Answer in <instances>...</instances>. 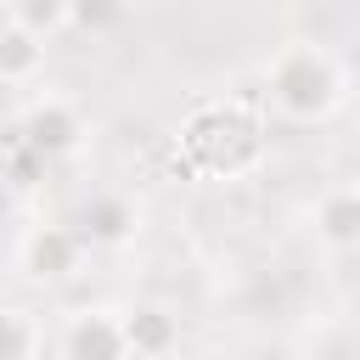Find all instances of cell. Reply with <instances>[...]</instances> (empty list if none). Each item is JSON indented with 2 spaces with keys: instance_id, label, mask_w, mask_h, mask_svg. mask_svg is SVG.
<instances>
[{
  "instance_id": "obj_13",
  "label": "cell",
  "mask_w": 360,
  "mask_h": 360,
  "mask_svg": "<svg viewBox=\"0 0 360 360\" xmlns=\"http://www.w3.org/2000/svg\"><path fill=\"white\" fill-rule=\"evenodd\" d=\"M214 360H242V354H214Z\"/></svg>"
},
{
  "instance_id": "obj_4",
  "label": "cell",
  "mask_w": 360,
  "mask_h": 360,
  "mask_svg": "<svg viewBox=\"0 0 360 360\" xmlns=\"http://www.w3.org/2000/svg\"><path fill=\"white\" fill-rule=\"evenodd\" d=\"M17 264H22L28 281H39V287H62V281L79 276V264H84V242H79L73 225H34V231L17 242Z\"/></svg>"
},
{
  "instance_id": "obj_10",
  "label": "cell",
  "mask_w": 360,
  "mask_h": 360,
  "mask_svg": "<svg viewBox=\"0 0 360 360\" xmlns=\"http://www.w3.org/2000/svg\"><path fill=\"white\" fill-rule=\"evenodd\" d=\"M39 354V326L28 309L0 304V360H34Z\"/></svg>"
},
{
  "instance_id": "obj_2",
  "label": "cell",
  "mask_w": 360,
  "mask_h": 360,
  "mask_svg": "<svg viewBox=\"0 0 360 360\" xmlns=\"http://www.w3.org/2000/svg\"><path fill=\"white\" fill-rule=\"evenodd\" d=\"M180 146L197 169L208 174H236L259 158V124L236 107V101H219V107H197L180 129Z\"/></svg>"
},
{
  "instance_id": "obj_11",
  "label": "cell",
  "mask_w": 360,
  "mask_h": 360,
  "mask_svg": "<svg viewBox=\"0 0 360 360\" xmlns=\"http://www.w3.org/2000/svg\"><path fill=\"white\" fill-rule=\"evenodd\" d=\"M129 17V0H68V22L79 34H112Z\"/></svg>"
},
{
  "instance_id": "obj_3",
  "label": "cell",
  "mask_w": 360,
  "mask_h": 360,
  "mask_svg": "<svg viewBox=\"0 0 360 360\" xmlns=\"http://www.w3.org/2000/svg\"><path fill=\"white\" fill-rule=\"evenodd\" d=\"M17 141H22L28 158H39V163H62V158H73V152L84 146V118H79L73 101H62V96H39V101L22 107V118H17Z\"/></svg>"
},
{
  "instance_id": "obj_7",
  "label": "cell",
  "mask_w": 360,
  "mask_h": 360,
  "mask_svg": "<svg viewBox=\"0 0 360 360\" xmlns=\"http://www.w3.org/2000/svg\"><path fill=\"white\" fill-rule=\"evenodd\" d=\"M124 326V343H129V360H163L174 343H180V321L169 304H129L118 315Z\"/></svg>"
},
{
  "instance_id": "obj_1",
  "label": "cell",
  "mask_w": 360,
  "mask_h": 360,
  "mask_svg": "<svg viewBox=\"0 0 360 360\" xmlns=\"http://www.w3.org/2000/svg\"><path fill=\"white\" fill-rule=\"evenodd\" d=\"M264 101L287 118V124H321L338 101H343V68L326 45L292 39L270 56L264 68Z\"/></svg>"
},
{
  "instance_id": "obj_9",
  "label": "cell",
  "mask_w": 360,
  "mask_h": 360,
  "mask_svg": "<svg viewBox=\"0 0 360 360\" xmlns=\"http://www.w3.org/2000/svg\"><path fill=\"white\" fill-rule=\"evenodd\" d=\"M39 68H45V39L17 22H0V84H28L39 79Z\"/></svg>"
},
{
  "instance_id": "obj_6",
  "label": "cell",
  "mask_w": 360,
  "mask_h": 360,
  "mask_svg": "<svg viewBox=\"0 0 360 360\" xmlns=\"http://www.w3.org/2000/svg\"><path fill=\"white\" fill-rule=\"evenodd\" d=\"M56 349H62V360H129V343H124V326H118L112 309H79V315H68Z\"/></svg>"
},
{
  "instance_id": "obj_5",
  "label": "cell",
  "mask_w": 360,
  "mask_h": 360,
  "mask_svg": "<svg viewBox=\"0 0 360 360\" xmlns=\"http://www.w3.org/2000/svg\"><path fill=\"white\" fill-rule=\"evenodd\" d=\"M73 231H79L84 248H124V242H135L141 214H135V202L118 197V191H90V197L79 202V214H73Z\"/></svg>"
},
{
  "instance_id": "obj_8",
  "label": "cell",
  "mask_w": 360,
  "mask_h": 360,
  "mask_svg": "<svg viewBox=\"0 0 360 360\" xmlns=\"http://www.w3.org/2000/svg\"><path fill=\"white\" fill-rule=\"evenodd\" d=\"M309 225H315V236H321L332 253H354V248H360V186H332V191H321Z\"/></svg>"
},
{
  "instance_id": "obj_12",
  "label": "cell",
  "mask_w": 360,
  "mask_h": 360,
  "mask_svg": "<svg viewBox=\"0 0 360 360\" xmlns=\"http://www.w3.org/2000/svg\"><path fill=\"white\" fill-rule=\"evenodd\" d=\"M11 22L51 39L56 28H68V0H11Z\"/></svg>"
}]
</instances>
